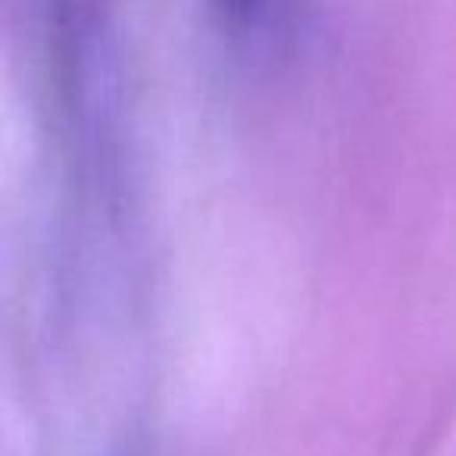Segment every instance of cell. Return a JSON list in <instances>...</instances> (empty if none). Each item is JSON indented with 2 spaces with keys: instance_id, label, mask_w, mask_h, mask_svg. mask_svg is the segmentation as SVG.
<instances>
[{
  "instance_id": "cell-1",
  "label": "cell",
  "mask_w": 456,
  "mask_h": 456,
  "mask_svg": "<svg viewBox=\"0 0 456 456\" xmlns=\"http://www.w3.org/2000/svg\"><path fill=\"white\" fill-rule=\"evenodd\" d=\"M219 7L225 10L232 20L248 22V20H254V16L260 13L263 0H219Z\"/></svg>"
}]
</instances>
